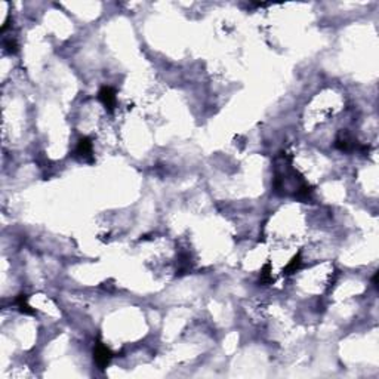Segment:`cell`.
<instances>
[{"instance_id": "1", "label": "cell", "mask_w": 379, "mask_h": 379, "mask_svg": "<svg viewBox=\"0 0 379 379\" xmlns=\"http://www.w3.org/2000/svg\"><path fill=\"white\" fill-rule=\"evenodd\" d=\"M113 354L110 349L104 345V344H98L97 348H95V362L99 367H105L110 360H111Z\"/></svg>"}, {"instance_id": "2", "label": "cell", "mask_w": 379, "mask_h": 379, "mask_svg": "<svg viewBox=\"0 0 379 379\" xmlns=\"http://www.w3.org/2000/svg\"><path fill=\"white\" fill-rule=\"evenodd\" d=\"M99 99L102 101V104L108 108V110H113L115 107V101H117V98H115V92L113 87L110 86H104L102 89L99 91Z\"/></svg>"}, {"instance_id": "3", "label": "cell", "mask_w": 379, "mask_h": 379, "mask_svg": "<svg viewBox=\"0 0 379 379\" xmlns=\"http://www.w3.org/2000/svg\"><path fill=\"white\" fill-rule=\"evenodd\" d=\"M77 154L83 159V160H94V148H92V142L87 139V138H83L79 145H77Z\"/></svg>"}, {"instance_id": "4", "label": "cell", "mask_w": 379, "mask_h": 379, "mask_svg": "<svg viewBox=\"0 0 379 379\" xmlns=\"http://www.w3.org/2000/svg\"><path fill=\"white\" fill-rule=\"evenodd\" d=\"M299 265H301V256L297 255L292 261L289 262V265L286 267V271H287V273H297V270L299 268Z\"/></svg>"}]
</instances>
